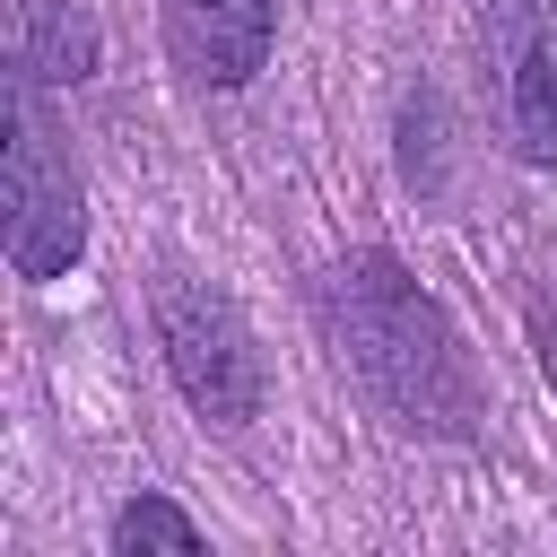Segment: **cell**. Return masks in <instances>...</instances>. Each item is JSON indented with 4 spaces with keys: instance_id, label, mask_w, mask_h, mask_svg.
<instances>
[{
    "instance_id": "ba28073f",
    "label": "cell",
    "mask_w": 557,
    "mask_h": 557,
    "mask_svg": "<svg viewBox=\"0 0 557 557\" xmlns=\"http://www.w3.org/2000/svg\"><path fill=\"white\" fill-rule=\"evenodd\" d=\"M531 331H540V366H548V374H557V322H548V313H540V322H531Z\"/></svg>"
},
{
    "instance_id": "3957f363",
    "label": "cell",
    "mask_w": 557,
    "mask_h": 557,
    "mask_svg": "<svg viewBox=\"0 0 557 557\" xmlns=\"http://www.w3.org/2000/svg\"><path fill=\"white\" fill-rule=\"evenodd\" d=\"M78 244H87L78 174L52 148L35 78H9V261H17V278H52L78 261Z\"/></svg>"
},
{
    "instance_id": "7a4b0ae2",
    "label": "cell",
    "mask_w": 557,
    "mask_h": 557,
    "mask_svg": "<svg viewBox=\"0 0 557 557\" xmlns=\"http://www.w3.org/2000/svg\"><path fill=\"white\" fill-rule=\"evenodd\" d=\"M157 348L209 426L261 418V348H252L235 296H218L209 278H157Z\"/></svg>"
},
{
    "instance_id": "277c9868",
    "label": "cell",
    "mask_w": 557,
    "mask_h": 557,
    "mask_svg": "<svg viewBox=\"0 0 557 557\" xmlns=\"http://www.w3.org/2000/svg\"><path fill=\"white\" fill-rule=\"evenodd\" d=\"M487 61L513 148L531 165H557V17L540 0H487Z\"/></svg>"
},
{
    "instance_id": "6da1fadb",
    "label": "cell",
    "mask_w": 557,
    "mask_h": 557,
    "mask_svg": "<svg viewBox=\"0 0 557 557\" xmlns=\"http://www.w3.org/2000/svg\"><path fill=\"white\" fill-rule=\"evenodd\" d=\"M331 331H339V357L357 366V383L400 426H418V435H470L479 374L461 357V331L444 322V305L392 252H357L331 278Z\"/></svg>"
},
{
    "instance_id": "5b68a950",
    "label": "cell",
    "mask_w": 557,
    "mask_h": 557,
    "mask_svg": "<svg viewBox=\"0 0 557 557\" xmlns=\"http://www.w3.org/2000/svg\"><path fill=\"white\" fill-rule=\"evenodd\" d=\"M270 35H278V0H165V44L200 87H244L270 61Z\"/></svg>"
},
{
    "instance_id": "8992f818",
    "label": "cell",
    "mask_w": 557,
    "mask_h": 557,
    "mask_svg": "<svg viewBox=\"0 0 557 557\" xmlns=\"http://www.w3.org/2000/svg\"><path fill=\"white\" fill-rule=\"evenodd\" d=\"M9 52H17V78H35V87L87 78L96 70V17L78 0H9Z\"/></svg>"
},
{
    "instance_id": "52a82bcc",
    "label": "cell",
    "mask_w": 557,
    "mask_h": 557,
    "mask_svg": "<svg viewBox=\"0 0 557 557\" xmlns=\"http://www.w3.org/2000/svg\"><path fill=\"white\" fill-rule=\"evenodd\" d=\"M113 548H200V522L165 496H131L113 513Z\"/></svg>"
}]
</instances>
